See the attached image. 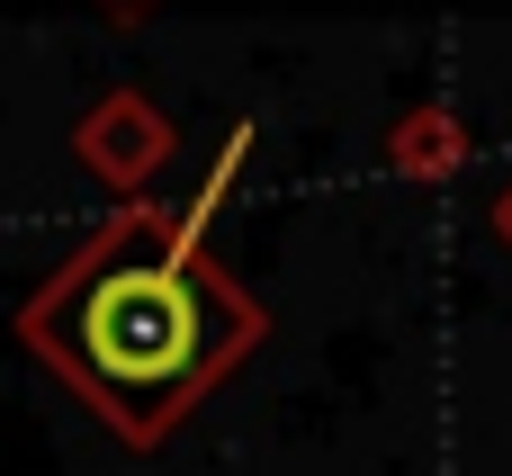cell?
Listing matches in <instances>:
<instances>
[{
	"mask_svg": "<svg viewBox=\"0 0 512 476\" xmlns=\"http://www.w3.org/2000/svg\"><path fill=\"white\" fill-rule=\"evenodd\" d=\"M207 207L216 189L189 207L180 243L153 261V270H108L81 306V360L108 378V387H171L189 360H198V297H189V243L207 234Z\"/></svg>",
	"mask_w": 512,
	"mask_h": 476,
	"instance_id": "1",
	"label": "cell"
}]
</instances>
